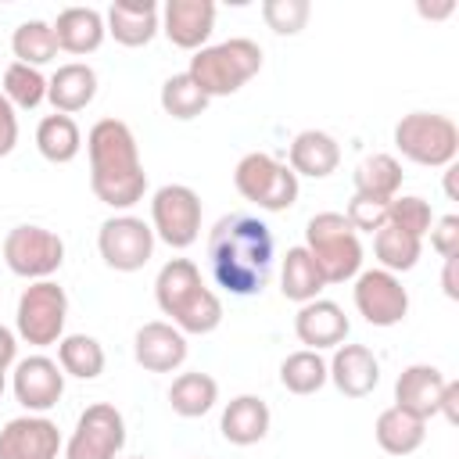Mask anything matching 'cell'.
I'll return each instance as SVG.
<instances>
[{"instance_id":"cell-22","label":"cell","mask_w":459,"mask_h":459,"mask_svg":"<svg viewBox=\"0 0 459 459\" xmlns=\"http://www.w3.org/2000/svg\"><path fill=\"white\" fill-rule=\"evenodd\" d=\"M287 165L294 176H308V179H326L330 172H337L341 165V143L323 133V129H301L290 140L287 151Z\"/></svg>"},{"instance_id":"cell-36","label":"cell","mask_w":459,"mask_h":459,"mask_svg":"<svg viewBox=\"0 0 459 459\" xmlns=\"http://www.w3.org/2000/svg\"><path fill=\"white\" fill-rule=\"evenodd\" d=\"M11 108H22V111H32L47 100V79L39 68L32 65H22V61H11L7 72H4V90Z\"/></svg>"},{"instance_id":"cell-42","label":"cell","mask_w":459,"mask_h":459,"mask_svg":"<svg viewBox=\"0 0 459 459\" xmlns=\"http://www.w3.org/2000/svg\"><path fill=\"white\" fill-rule=\"evenodd\" d=\"M437 416H445L452 427L459 423V384L455 380H445V391H441V402H437Z\"/></svg>"},{"instance_id":"cell-9","label":"cell","mask_w":459,"mask_h":459,"mask_svg":"<svg viewBox=\"0 0 459 459\" xmlns=\"http://www.w3.org/2000/svg\"><path fill=\"white\" fill-rule=\"evenodd\" d=\"M4 262L22 280H50L65 262V240L47 226L22 222L4 237Z\"/></svg>"},{"instance_id":"cell-5","label":"cell","mask_w":459,"mask_h":459,"mask_svg":"<svg viewBox=\"0 0 459 459\" xmlns=\"http://www.w3.org/2000/svg\"><path fill=\"white\" fill-rule=\"evenodd\" d=\"M305 251L312 255L323 283H348L362 273V240L341 212H319L308 219Z\"/></svg>"},{"instance_id":"cell-33","label":"cell","mask_w":459,"mask_h":459,"mask_svg":"<svg viewBox=\"0 0 459 459\" xmlns=\"http://www.w3.org/2000/svg\"><path fill=\"white\" fill-rule=\"evenodd\" d=\"M373 255H377L380 269H387V273L398 276V273L416 269V262L423 255V240L420 237H409V233H402L394 226H384V230L373 233Z\"/></svg>"},{"instance_id":"cell-26","label":"cell","mask_w":459,"mask_h":459,"mask_svg":"<svg viewBox=\"0 0 459 459\" xmlns=\"http://www.w3.org/2000/svg\"><path fill=\"white\" fill-rule=\"evenodd\" d=\"M373 437L387 455H412L427 437V423L398 405H387L373 423Z\"/></svg>"},{"instance_id":"cell-15","label":"cell","mask_w":459,"mask_h":459,"mask_svg":"<svg viewBox=\"0 0 459 459\" xmlns=\"http://www.w3.org/2000/svg\"><path fill=\"white\" fill-rule=\"evenodd\" d=\"M65 448L54 420L25 412L4 423L0 430V459H57Z\"/></svg>"},{"instance_id":"cell-37","label":"cell","mask_w":459,"mask_h":459,"mask_svg":"<svg viewBox=\"0 0 459 459\" xmlns=\"http://www.w3.org/2000/svg\"><path fill=\"white\" fill-rule=\"evenodd\" d=\"M387 226H394V230H402V233L423 240V237L430 233V226H434V212H430V204H427L423 197H416V194L391 197V204H387Z\"/></svg>"},{"instance_id":"cell-14","label":"cell","mask_w":459,"mask_h":459,"mask_svg":"<svg viewBox=\"0 0 459 459\" xmlns=\"http://www.w3.org/2000/svg\"><path fill=\"white\" fill-rule=\"evenodd\" d=\"M11 391L18 398V405L25 412H50L61 394H65V369L57 366V359L47 355H29L14 362V377H11Z\"/></svg>"},{"instance_id":"cell-3","label":"cell","mask_w":459,"mask_h":459,"mask_svg":"<svg viewBox=\"0 0 459 459\" xmlns=\"http://www.w3.org/2000/svg\"><path fill=\"white\" fill-rule=\"evenodd\" d=\"M154 301L183 333H212L222 323V301L204 287L201 269L190 258H172L154 276Z\"/></svg>"},{"instance_id":"cell-41","label":"cell","mask_w":459,"mask_h":459,"mask_svg":"<svg viewBox=\"0 0 459 459\" xmlns=\"http://www.w3.org/2000/svg\"><path fill=\"white\" fill-rule=\"evenodd\" d=\"M18 143V115L14 108L7 104V97L0 93V158H7Z\"/></svg>"},{"instance_id":"cell-25","label":"cell","mask_w":459,"mask_h":459,"mask_svg":"<svg viewBox=\"0 0 459 459\" xmlns=\"http://www.w3.org/2000/svg\"><path fill=\"white\" fill-rule=\"evenodd\" d=\"M97 97V72L86 61H68L47 79V100L61 115H75L90 108Z\"/></svg>"},{"instance_id":"cell-43","label":"cell","mask_w":459,"mask_h":459,"mask_svg":"<svg viewBox=\"0 0 459 459\" xmlns=\"http://www.w3.org/2000/svg\"><path fill=\"white\" fill-rule=\"evenodd\" d=\"M14 362H18V337H14V330H7L0 323V373H7V366H14Z\"/></svg>"},{"instance_id":"cell-46","label":"cell","mask_w":459,"mask_h":459,"mask_svg":"<svg viewBox=\"0 0 459 459\" xmlns=\"http://www.w3.org/2000/svg\"><path fill=\"white\" fill-rule=\"evenodd\" d=\"M455 172H459L455 165H448V169H445V194H448L452 201H455Z\"/></svg>"},{"instance_id":"cell-21","label":"cell","mask_w":459,"mask_h":459,"mask_svg":"<svg viewBox=\"0 0 459 459\" xmlns=\"http://www.w3.org/2000/svg\"><path fill=\"white\" fill-rule=\"evenodd\" d=\"M108 36L129 50L147 47L161 29V11L154 0H115L104 14Z\"/></svg>"},{"instance_id":"cell-27","label":"cell","mask_w":459,"mask_h":459,"mask_svg":"<svg viewBox=\"0 0 459 459\" xmlns=\"http://www.w3.org/2000/svg\"><path fill=\"white\" fill-rule=\"evenodd\" d=\"M36 151H39L47 161H54V165L75 161L79 151H82L79 122H75L72 115H61V111L47 115V118L36 126Z\"/></svg>"},{"instance_id":"cell-39","label":"cell","mask_w":459,"mask_h":459,"mask_svg":"<svg viewBox=\"0 0 459 459\" xmlns=\"http://www.w3.org/2000/svg\"><path fill=\"white\" fill-rule=\"evenodd\" d=\"M387 204L391 201H373V197L355 194L348 201V208H344V219H348V226L355 233H377V230L387 226Z\"/></svg>"},{"instance_id":"cell-17","label":"cell","mask_w":459,"mask_h":459,"mask_svg":"<svg viewBox=\"0 0 459 459\" xmlns=\"http://www.w3.org/2000/svg\"><path fill=\"white\" fill-rule=\"evenodd\" d=\"M212 29H215V4L212 0H169L161 7V32L179 50L208 47Z\"/></svg>"},{"instance_id":"cell-44","label":"cell","mask_w":459,"mask_h":459,"mask_svg":"<svg viewBox=\"0 0 459 459\" xmlns=\"http://www.w3.org/2000/svg\"><path fill=\"white\" fill-rule=\"evenodd\" d=\"M459 258V255H455ZM455 258H445V273H441V287H445V294L455 301L459 298V287H455Z\"/></svg>"},{"instance_id":"cell-19","label":"cell","mask_w":459,"mask_h":459,"mask_svg":"<svg viewBox=\"0 0 459 459\" xmlns=\"http://www.w3.org/2000/svg\"><path fill=\"white\" fill-rule=\"evenodd\" d=\"M348 330H351V323H348L344 308L337 301H330V298H312L294 316V333L308 351H323V348L344 344Z\"/></svg>"},{"instance_id":"cell-4","label":"cell","mask_w":459,"mask_h":459,"mask_svg":"<svg viewBox=\"0 0 459 459\" xmlns=\"http://www.w3.org/2000/svg\"><path fill=\"white\" fill-rule=\"evenodd\" d=\"M262 72V47L247 36H233L212 47L194 50L186 75L201 86V93L212 97H230L237 93L244 82H251Z\"/></svg>"},{"instance_id":"cell-6","label":"cell","mask_w":459,"mask_h":459,"mask_svg":"<svg viewBox=\"0 0 459 459\" xmlns=\"http://www.w3.org/2000/svg\"><path fill=\"white\" fill-rule=\"evenodd\" d=\"M394 147L412 165L448 169L459 154V126L437 111H409L394 126Z\"/></svg>"},{"instance_id":"cell-8","label":"cell","mask_w":459,"mask_h":459,"mask_svg":"<svg viewBox=\"0 0 459 459\" xmlns=\"http://www.w3.org/2000/svg\"><path fill=\"white\" fill-rule=\"evenodd\" d=\"M68 323V294L54 280H36L22 290L18 308H14V330L25 344L47 348L65 337Z\"/></svg>"},{"instance_id":"cell-47","label":"cell","mask_w":459,"mask_h":459,"mask_svg":"<svg viewBox=\"0 0 459 459\" xmlns=\"http://www.w3.org/2000/svg\"><path fill=\"white\" fill-rule=\"evenodd\" d=\"M4 387H7V380H4V373H0V398H4Z\"/></svg>"},{"instance_id":"cell-34","label":"cell","mask_w":459,"mask_h":459,"mask_svg":"<svg viewBox=\"0 0 459 459\" xmlns=\"http://www.w3.org/2000/svg\"><path fill=\"white\" fill-rule=\"evenodd\" d=\"M280 384L290 394H316L326 384V359L319 351H308V348L290 351L280 362Z\"/></svg>"},{"instance_id":"cell-1","label":"cell","mask_w":459,"mask_h":459,"mask_svg":"<svg viewBox=\"0 0 459 459\" xmlns=\"http://www.w3.org/2000/svg\"><path fill=\"white\" fill-rule=\"evenodd\" d=\"M276 240L255 215H222L208 233V265L222 290L237 298L262 294L273 273Z\"/></svg>"},{"instance_id":"cell-10","label":"cell","mask_w":459,"mask_h":459,"mask_svg":"<svg viewBox=\"0 0 459 459\" xmlns=\"http://www.w3.org/2000/svg\"><path fill=\"white\" fill-rule=\"evenodd\" d=\"M151 230L154 240L183 251L201 237V197L186 183H165L151 197Z\"/></svg>"},{"instance_id":"cell-11","label":"cell","mask_w":459,"mask_h":459,"mask_svg":"<svg viewBox=\"0 0 459 459\" xmlns=\"http://www.w3.org/2000/svg\"><path fill=\"white\" fill-rule=\"evenodd\" d=\"M126 445V420L111 402H93L79 412L65 459H115Z\"/></svg>"},{"instance_id":"cell-40","label":"cell","mask_w":459,"mask_h":459,"mask_svg":"<svg viewBox=\"0 0 459 459\" xmlns=\"http://www.w3.org/2000/svg\"><path fill=\"white\" fill-rule=\"evenodd\" d=\"M430 247L441 258H455L459 255V215L434 219V226H430Z\"/></svg>"},{"instance_id":"cell-7","label":"cell","mask_w":459,"mask_h":459,"mask_svg":"<svg viewBox=\"0 0 459 459\" xmlns=\"http://www.w3.org/2000/svg\"><path fill=\"white\" fill-rule=\"evenodd\" d=\"M233 186L244 201L258 204L262 212H287L298 201V176L287 161H276L265 151H251L237 161Z\"/></svg>"},{"instance_id":"cell-45","label":"cell","mask_w":459,"mask_h":459,"mask_svg":"<svg viewBox=\"0 0 459 459\" xmlns=\"http://www.w3.org/2000/svg\"><path fill=\"white\" fill-rule=\"evenodd\" d=\"M452 11H455V4H445V7H423V4H420V14H423V18H445V14H452Z\"/></svg>"},{"instance_id":"cell-20","label":"cell","mask_w":459,"mask_h":459,"mask_svg":"<svg viewBox=\"0 0 459 459\" xmlns=\"http://www.w3.org/2000/svg\"><path fill=\"white\" fill-rule=\"evenodd\" d=\"M445 373L430 362H412L398 373L394 380V405L412 412L416 420H430L437 416V402H441V391H445Z\"/></svg>"},{"instance_id":"cell-24","label":"cell","mask_w":459,"mask_h":459,"mask_svg":"<svg viewBox=\"0 0 459 459\" xmlns=\"http://www.w3.org/2000/svg\"><path fill=\"white\" fill-rule=\"evenodd\" d=\"M54 36H57V50L82 57V54L100 50L108 25L97 7H65L54 22Z\"/></svg>"},{"instance_id":"cell-29","label":"cell","mask_w":459,"mask_h":459,"mask_svg":"<svg viewBox=\"0 0 459 459\" xmlns=\"http://www.w3.org/2000/svg\"><path fill=\"white\" fill-rule=\"evenodd\" d=\"M215 402H219V384H215V377H208V373H201V369L179 373V377L172 380V387H169V405H172V412L183 416V420L204 416Z\"/></svg>"},{"instance_id":"cell-32","label":"cell","mask_w":459,"mask_h":459,"mask_svg":"<svg viewBox=\"0 0 459 459\" xmlns=\"http://www.w3.org/2000/svg\"><path fill=\"white\" fill-rule=\"evenodd\" d=\"M11 50H14V61L32 65V68L54 61V57H57V36H54V25L43 22V18H29V22H22V25L14 29V36H11Z\"/></svg>"},{"instance_id":"cell-2","label":"cell","mask_w":459,"mask_h":459,"mask_svg":"<svg viewBox=\"0 0 459 459\" xmlns=\"http://www.w3.org/2000/svg\"><path fill=\"white\" fill-rule=\"evenodd\" d=\"M86 154H90V190L100 204L126 212L136 201H143L147 172L140 161V147L133 129L122 118H100L86 133Z\"/></svg>"},{"instance_id":"cell-48","label":"cell","mask_w":459,"mask_h":459,"mask_svg":"<svg viewBox=\"0 0 459 459\" xmlns=\"http://www.w3.org/2000/svg\"><path fill=\"white\" fill-rule=\"evenodd\" d=\"M133 459H143V455H133Z\"/></svg>"},{"instance_id":"cell-35","label":"cell","mask_w":459,"mask_h":459,"mask_svg":"<svg viewBox=\"0 0 459 459\" xmlns=\"http://www.w3.org/2000/svg\"><path fill=\"white\" fill-rule=\"evenodd\" d=\"M161 111L169 115V118H179V122H190V118H197V115H204V108H208V97L201 93V86L186 75V72H176V75H169L165 82H161Z\"/></svg>"},{"instance_id":"cell-31","label":"cell","mask_w":459,"mask_h":459,"mask_svg":"<svg viewBox=\"0 0 459 459\" xmlns=\"http://www.w3.org/2000/svg\"><path fill=\"white\" fill-rule=\"evenodd\" d=\"M57 366L65 369V377L97 380L104 373V348L90 333H68L57 341Z\"/></svg>"},{"instance_id":"cell-16","label":"cell","mask_w":459,"mask_h":459,"mask_svg":"<svg viewBox=\"0 0 459 459\" xmlns=\"http://www.w3.org/2000/svg\"><path fill=\"white\" fill-rule=\"evenodd\" d=\"M186 333L176 330L172 323L165 319H154V323H143L133 337V359L136 366H143L147 373H172L186 362Z\"/></svg>"},{"instance_id":"cell-12","label":"cell","mask_w":459,"mask_h":459,"mask_svg":"<svg viewBox=\"0 0 459 459\" xmlns=\"http://www.w3.org/2000/svg\"><path fill=\"white\" fill-rule=\"evenodd\" d=\"M97 251L104 258L108 269L115 273H136L151 262L154 255V230L151 222L136 219V215H111L100 222L97 233Z\"/></svg>"},{"instance_id":"cell-38","label":"cell","mask_w":459,"mask_h":459,"mask_svg":"<svg viewBox=\"0 0 459 459\" xmlns=\"http://www.w3.org/2000/svg\"><path fill=\"white\" fill-rule=\"evenodd\" d=\"M312 4L308 0H265L262 4V18L276 36H298L308 25Z\"/></svg>"},{"instance_id":"cell-13","label":"cell","mask_w":459,"mask_h":459,"mask_svg":"<svg viewBox=\"0 0 459 459\" xmlns=\"http://www.w3.org/2000/svg\"><path fill=\"white\" fill-rule=\"evenodd\" d=\"M351 298L369 326H398L409 316V290L387 269H362L355 276Z\"/></svg>"},{"instance_id":"cell-28","label":"cell","mask_w":459,"mask_h":459,"mask_svg":"<svg viewBox=\"0 0 459 459\" xmlns=\"http://www.w3.org/2000/svg\"><path fill=\"white\" fill-rule=\"evenodd\" d=\"M402 176L405 172H402V161L394 154H369L355 165L351 183H355V194H362V197L391 201L402 190Z\"/></svg>"},{"instance_id":"cell-30","label":"cell","mask_w":459,"mask_h":459,"mask_svg":"<svg viewBox=\"0 0 459 459\" xmlns=\"http://www.w3.org/2000/svg\"><path fill=\"white\" fill-rule=\"evenodd\" d=\"M323 287H326V283H323V276H319L312 255L305 251V244L287 247V255H283V269H280V290H283V298L305 305V301L319 298Z\"/></svg>"},{"instance_id":"cell-18","label":"cell","mask_w":459,"mask_h":459,"mask_svg":"<svg viewBox=\"0 0 459 459\" xmlns=\"http://www.w3.org/2000/svg\"><path fill=\"white\" fill-rule=\"evenodd\" d=\"M326 380L344 398H366L380 384V359L366 344H337L326 362Z\"/></svg>"},{"instance_id":"cell-23","label":"cell","mask_w":459,"mask_h":459,"mask_svg":"<svg viewBox=\"0 0 459 459\" xmlns=\"http://www.w3.org/2000/svg\"><path fill=\"white\" fill-rule=\"evenodd\" d=\"M269 423H273V412H269L265 398H258V394H237L222 409L219 430H222V437L230 445L247 448V445H258L269 434Z\"/></svg>"}]
</instances>
